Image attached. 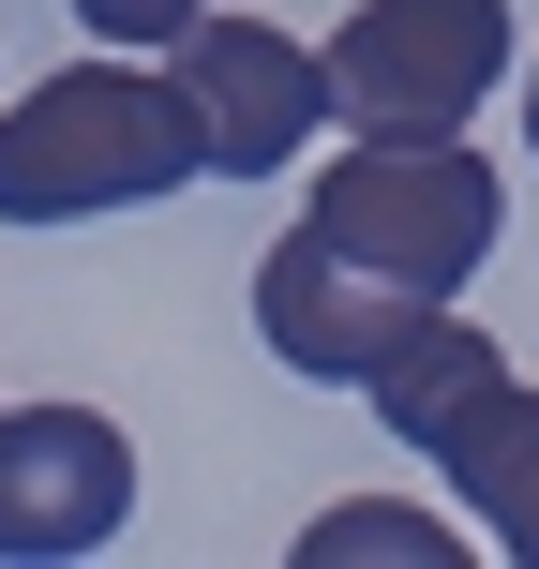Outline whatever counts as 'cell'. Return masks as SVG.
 Wrapping results in <instances>:
<instances>
[{"mask_svg": "<svg viewBox=\"0 0 539 569\" xmlns=\"http://www.w3.org/2000/svg\"><path fill=\"white\" fill-rule=\"evenodd\" d=\"M435 465H450V495L480 510V540L510 555V569H539V390H525V375H510Z\"/></svg>", "mask_w": 539, "mask_h": 569, "instance_id": "8", "label": "cell"}, {"mask_svg": "<svg viewBox=\"0 0 539 569\" xmlns=\"http://www.w3.org/2000/svg\"><path fill=\"white\" fill-rule=\"evenodd\" d=\"M136 525V435L106 405H0V569L106 555Z\"/></svg>", "mask_w": 539, "mask_h": 569, "instance_id": "5", "label": "cell"}, {"mask_svg": "<svg viewBox=\"0 0 539 569\" xmlns=\"http://www.w3.org/2000/svg\"><path fill=\"white\" fill-rule=\"evenodd\" d=\"M166 90H180V120H196L210 180H285L315 136H330L315 46L300 30H256V16H180L166 30Z\"/></svg>", "mask_w": 539, "mask_h": 569, "instance_id": "4", "label": "cell"}, {"mask_svg": "<svg viewBox=\"0 0 539 569\" xmlns=\"http://www.w3.org/2000/svg\"><path fill=\"white\" fill-rule=\"evenodd\" d=\"M300 226L345 240L360 270H390L405 300H465V270L495 256L510 196H495V166L465 136H360V150H330V180H315Z\"/></svg>", "mask_w": 539, "mask_h": 569, "instance_id": "2", "label": "cell"}, {"mask_svg": "<svg viewBox=\"0 0 539 569\" xmlns=\"http://www.w3.org/2000/svg\"><path fill=\"white\" fill-rule=\"evenodd\" d=\"M180 16H210V0H76V30H106V46H166Z\"/></svg>", "mask_w": 539, "mask_h": 569, "instance_id": "10", "label": "cell"}, {"mask_svg": "<svg viewBox=\"0 0 539 569\" xmlns=\"http://www.w3.org/2000/svg\"><path fill=\"white\" fill-rule=\"evenodd\" d=\"M300 569H465V525L390 510V495H345V510L300 525Z\"/></svg>", "mask_w": 539, "mask_h": 569, "instance_id": "9", "label": "cell"}, {"mask_svg": "<svg viewBox=\"0 0 539 569\" xmlns=\"http://www.w3.org/2000/svg\"><path fill=\"white\" fill-rule=\"evenodd\" d=\"M525 150H539V76H525Z\"/></svg>", "mask_w": 539, "mask_h": 569, "instance_id": "11", "label": "cell"}, {"mask_svg": "<svg viewBox=\"0 0 539 569\" xmlns=\"http://www.w3.org/2000/svg\"><path fill=\"white\" fill-rule=\"evenodd\" d=\"M495 390H510V360H495V330H465L450 300H420V315H405V330L360 360V405L405 435V450H450Z\"/></svg>", "mask_w": 539, "mask_h": 569, "instance_id": "7", "label": "cell"}, {"mask_svg": "<svg viewBox=\"0 0 539 569\" xmlns=\"http://www.w3.org/2000/svg\"><path fill=\"white\" fill-rule=\"evenodd\" d=\"M405 284L390 270H360L345 240H315V226H285L270 256H256V330H270V360L285 375H315V390H360V360L405 330Z\"/></svg>", "mask_w": 539, "mask_h": 569, "instance_id": "6", "label": "cell"}, {"mask_svg": "<svg viewBox=\"0 0 539 569\" xmlns=\"http://www.w3.org/2000/svg\"><path fill=\"white\" fill-rule=\"evenodd\" d=\"M180 180H210V166H196V120H180L150 46L30 76L0 106V226H90V210H150Z\"/></svg>", "mask_w": 539, "mask_h": 569, "instance_id": "1", "label": "cell"}, {"mask_svg": "<svg viewBox=\"0 0 539 569\" xmlns=\"http://www.w3.org/2000/svg\"><path fill=\"white\" fill-rule=\"evenodd\" d=\"M345 136H465L510 76V0H360L315 46Z\"/></svg>", "mask_w": 539, "mask_h": 569, "instance_id": "3", "label": "cell"}]
</instances>
